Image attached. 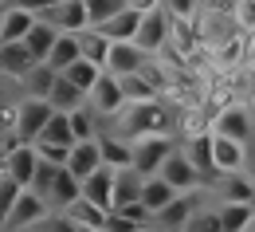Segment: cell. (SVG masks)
Wrapping results in <instances>:
<instances>
[{"label": "cell", "mask_w": 255, "mask_h": 232, "mask_svg": "<svg viewBox=\"0 0 255 232\" xmlns=\"http://www.w3.org/2000/svg\"><path fill=\"white\" fill-rule=\"evenodd\" d=\"M98 232H106V229H98Z\"/></svg>", "instance_id": "6f0895ef"}, {"label": "cell", "mask_w": 255, "mask_h": 232, "mask_svg": "<svg viewBox=\"0 0 255 232\" xmlns=\"http://www.w3.org/2000/svg\"><path fill=\"white\" fill-rule=\"evenodd\" d=\"M98 122H102V118H98L87 102H83L79 110H71V130H75V142H83V138H98Z\"/></svg>", "instance_id": "e575fe53"}, {"label": "cell", "mask_w": 255, "mask_h": 232, "mask_svg": "<svg viewBox=\"0 0 255 232\" xmlns=\"http://www.w3.org/2000/svg\"><path fill=\"white\" fill-rule=\"evenodd\" d=\"M98 150H102V162L114 169L122 166H133V142L129 138H122V134H98Z\"/></svg>", "instance_id": "d6986e66"}, {"label": "cell", "mask_w": 255, "mask_h": 232, "mask_svg": "<svg viewBox=\"0 0 255 232\" xmlns=\"http://www.w3.org/2000/svg\"><path fill=\"white\" fill-rule=\"evenodd\" d=\"M236 20H240L244 28H255V0H240V4H236Z\"/></svg>", "instance_id": "b9f144b4"}, {"label": "cell", "mask_w": 255, "mask_h": 232, "mask_svg": "<svg viewBox=\"0 0 255 232\" xmlns=\"http://www.w3.org/2000/svg\"><path fill=\"white\" fill-rule=\"evenodd\" d=\"M79 193H83V181H79V177H75V173L63 166V169H59V177L51 181V193H47V209H67V205L79 197Z\"/></svg>", "instance_id": "603a6c76"}, {"label": "cell", "mask_w": 255, "mask_h": 232, "mask_svg": "<svg viewBox=\"0 0 255 232\" xmlns=\"http://www.w3.org/2000/svg\"><path fill=\"white\" fill-rule=\"evenodd\" d=\"M102 71H106V67H98V63H91V59H83V55H79V59L63 71V75L75 83V87H79V91H83V95H87V91L98 83V75H102Z\"/></svg>", "instance_id": "d6a6232c"}, {"label": "cell", "mask_w": 255, "mask_h": 232, "mask_svg": "<svg viewBox=\"0 0 255 232\" xmlns=\"http://www.w3.org/2000/svg\"><path fill=\"white\" fill-rule=\"evenodd\" d=\"M83 197H91L95 205L110 209V205H114V166L102 162L95 173H87V177H83Z\"/></svg>", "instance_id": "4fadbf2b"}, {"label": "cell", "mask_w": 255, "mask_h": 232, "mask_svg": "<svg viewBox=\"0 0 255 232\" xmlns=\"http://www.w3.org/2000/svg\"><path fill=\"white\" fill-rule=\"evenodd\" d=\"M59 169H63V166H55V162H43V158H39V166H35V177H32V185H28V189H35L39 197L47 201V193H51V181L59 177Z\"/></svg>", "instance_id": "74e56055"}, {"label": "cell", "mask_w": 255, "mask_h": 232, "mask_svg": "<svg viewBox=\"0 0 255 232\" xmlns=\"http://www.w3.org/2000/svg\"><path fill=\"white\" fill-rule=\"evenodd\" d=\"M141 185H145V177H141L133 166L114 169V205H110V209H122V205L141 201Z\"/></svg>", "instance_id": "e0dca14e"}, {"label": "cell", "mask_w": 255, "mask_h": 232, "mask_svg": "<svg viewBox=\"0 0 255 232\" xmlns=\"http://www.w3.org/2000/svg\"><path fill=\"white\" fill-rule=\"evenodd\" d=\"M32 63H39L32 51H28V43L24 39H8V43H0V79H8V83H20Z\"/></svg>", "instance_id": "ba28073f"}, {"label": "cell", "mask_w": 255, "mask_h": 232, "mask_svg": "<svg viewBox=\"0 0 255 232\" xmlns=\"http://www.w3.org/2000/svg\"><path fill=\"white\" fill-rule=\"evenodd\" d=\"M157 173L169 181V185H173V189H177V193H189V189H200V185H204L200 169H196L189 158H185V150H173V154L161 162Z\"/></svg>", "instance_id": "52a82bcc"}, {"label": "cell", "mask_w": 255, "mask_h": 232, "mask_svg": "<svg viewBox=\"0 0 255 232\" xmlns=\"http://www.w3.org/2000/svg\"><path fill=\"white\" fill-rule=\"evenodd\" d=\"M20 189H24V185H16V181L0 169V232H4V225H8V213H12V205H16V197H20Z\"/></svg>", "instance_id": "8d00e7d4"}, {"label": "cell", "mask_w": 255, "mask_h": 232, "mask_svg": "<svg viewBox=\"0 0 255 232\" xmlns=\"http://www.w3.org/2000/svg\"><path fill=\"white\" fill-rule=\"evenodd\" d=\"M102 166V150H98V138H83V142H75L71 146V158H67V169L83 181L87 173H95Z\"/></svg>", "instance_id": "5bb4252c"}, {"label": "cell", "mask_w": 255, "mask_h": 232, "mask_svg": "<svg viewBox=\"0 0 255 232\" xmlns=\"http://www.w3.org/2000/svg\"><path fill=\"white\" fill-rule=\"evenodd\" d=\"M137 24H141V12L126 4L122 12H114L110 20H102L98 32L106 35V39H133V35H137Z\"/></svg>", "instance_id": "44dd1931"}, {"label": "cell", "mask_w": 255, "mask_h": 232, "mask_svg": "<svg viewBox=\"0 0 255 232\" xmlns=\"http://www.w3.org/2000/svg\"><path fill=\"white\" fill-rule=\"evenodd\" d=\"M133 232H149V229H145V225H137V229H133Z\"/></svg>", "instance_id": "c3c4849f"}, {"label": "cell", "mask_w": 255, "mask_h": 232, "mask_svg": "<svg viewBox=\"0 0 255 232\" xmlns=\"http://www.w3.org/2000/svg\"><path fill=\"white\" fill-rule=\"evenodd\" d=\"M0 43H4V32H0Z\"/></svg>", "instance_id": "db71d44e"}, {"label": "cell", "mask_w": 255, "mask_h": 232, "mask_svg": "<svg viewBox=\"0 0 255 232\" xmlns=\"http://www.w3.org/2000/svg\"><path fill=\"white\" fill-rule=\"evenodd\" d=\"M4 232H12V229H4Z\"/></svg>", "instance_id": "9f6ffc18"}, {"label": "cell", "mask_w": 255, "mask_h": 232, "mask_svg": "<svg viewBox=\"0 0 255 232\" xmlns=\"http://www.w3.org/2000/svg\"><path fill=\"white\" fill-rule=\"evenodd\" d=\"M161 4H165L173 16H181V20H189L192 12H196V0H161Z\"/></svg>", "instance_id": "60d3db41"}, {"label": "cell", "mask_w": 255, "mask_h": 232, "mask_svg": "<svg viewBox=\"0 0 255 232\" xmlns=\"http://www.w3.org/2000/svg\"><path fill=\"white\" fill-rule=\"evenodd\" d=\"M216 193H220V201H252V177L244 169L216 173Z\"/></svg>", "instance_id": "d4e9b609"}, {"label": "cell", "mask_w": 255, "mask_h": 232, "mask_svg": "<svg viewBox=\"0 0 255 232\" xmlns=\"http://www.w3.org/2000/svg\"><path fill=\"white\" fill-rule=\"evenodd\" d=\"M79 47H83V59L106 67V55H110V39L98 32V28H83L79 32Z\"/></svg>", "instance_id": "4dcf8cb0"}, {"label": "cell", "mask_w": 255, "mask_h": 232, "mask_svg": "<svg viewBox=\"0 0 255 232\" xmlns=\"http://www.w3.org/2000/svg\"><path fill=\"white\" fill-rule=\"evenodd\" d=\"M255 217V205L252 201H220V225L224 232H244Z\"/></svg>", "instance_id": "83f0119b"}, {"label": "cell", "mask_w": 255, "mask_h": 232, "mask_svg": "<svg viewBox=\"0 0 255 232\" xmlns=\"http://www.w3.org/2000/svg\"><path fill=\"white\" fill-rule=\"evenodd\" d=\"M63 213L71 217V221H75V225H79V229H102V225H106V217H110V209L95 205V201H91V197H83V193L71 201Z\"/></svg>", "instance_id": "ffe728a7"}, {"label": "cell", "mask_w": 255, "mask_h": 232, "mask_svg": "<svg viewBox=\"0 0 255 232\" xmlns=\"http://www.w3.org/2000/svg\"><path fill=\"white\" fill-rule=\"evenodd\" d=\"M252 142H255V122H252Z\"/></svg>", "instance_id": "816d5d0a"}, {"label": "cell", "mask_w": 255, "mask_h": 232, "mask_svg": "<svg viewBox=\"0 0 255 232\" xmlns=\"http://www.w3.org/2000/svg\"><path fill=\"white\" fill-rule=\"evenodd\" d=\"M35 146V154L43 158V162H55V166H67V158H71V146H63V142H32Z\"/></svg>", "instance_id": "ab89813d"}, {"label": "cell", "mask_w": 255, "mask_h": 232, "mask_svg": "<svg viewBox=\"0 0 255 232\" xmlns=\"http://www.w3.org/2000/svg\"><path fill=\"white\" fill-rule=\"evenodd\" d=\"M196 209H200V205H196V189H189V193H177V197L169 201V205L161 209V213L153 217V221H157L161 229H177V232H181V225L189 221V217L196 213Z\"/></svg>", "instance_id": "9a60e30c"}, {"label": "cell", "mask_w": 255, "mask_h": 232, "mask_svg": "<svg viewBox=\"0 0 255 232\" xmlns=\"http://www.w3.org/2000/svg\"><path fill=\"white\" fill-rule=\"evenodd\" d=\"M185 158L200 169V177H216V162H212V130L208 134H192L185 142Z\"/></svg>", "instance_id": "7402d4cb"}, {"label": "cell", "mask_w": 255, "mask_h": 232, "mask_svg": "<svg viewBox=\"0 0 255 232\" xmlns=\"http://www.w3.org/2000/svg\"><path fill=\"white\" fill-rule=\"evenodd\" d=\"M4 158H8V142L0 138V169H4Z\"/></svg>", "instance_id": "bcb514c9"}, {"label": "cell", "mask_w": 255, "mask_h": 232, "mask_svg": "<svg viewBox=\"0 0 255 232\" xmlns=\"http://www.w3.org/2000/svg\"><path fill=\"white\" fill-rule=\"evenodd\" d=\"M79 55H83L79 32H59V35H55V43H51V51H47V63L55 67V71H67Z\"/></svg>", "instance_id": "cb8c5ba5"}, {"label": "cell", "mask_w": 255, "mask_h": 232, "mask_svg": "<svg viewBox=\"0 0 255 232\" xmlns=\"http://www.w3.org/2000/svg\"><path fill=\"white\" fill-rule=\"evenodd\" d=\"M173 197H177V189H173V185H169L161 173L145 177V185H141V205H145L153 217H157V213H161V209H165V205H169Z\"/></svg>", "instance_id": "484cf974"}, {"label": "cell", "mask_w": 255, "mask_h": 232, "mask_svg": "<svg viewBox=\"0 0 255 232\" xmlns=\"http://www.w3.org/2000/svg\"><path fill=\"white\" fill-rule=\"evenodd\" d=\"M35 24V12H24V8H0V32H4V43L8 39H24Z\"/></svg>", "instance_id": "f1b7e54d"}, {"label": "cell", "mask_w": 255, "mask_h": 232, "mask_svg": "<svg viewBox=\"0 0 255 232\" xmlns=\"http://www.w3.org/2000/svg\"><path fill=\"white\" fill-rule=\"evenodd\" d=\"M244 232H255V217H252V225H248V229H244Z\"/></svg>", "instance_id": "7dc6e473"}, {"label": "cell", "mask_w": 255, "mask_h": 232, "mask_svg": "<svg viewBox=\"0 0 255 232\" xmlns=\"http://www.w3.org/2000/svg\"><path fill=\"white\" fill-rule=\"evenodd\" d=\"M35 166H39V154H35L32 142H16V146H8V158H4V173L16 181V185H32L35 177Z\"/></svg>", "instance_id": "9c48e42d"}, {"label": "cell", "mask_w": 255, "mask_h": 232, "mask_svg": "<svg viewBox=\"0 0 255 232\" xmlns=\"http://www.w3.org/2000/svg\"><path fill=\"white\" fill-rule=\"evenodd\" d=\"M169 32H173V12L161 4L153 12H141V24H137V35H133V43L145 51V55H157L169 47Z\"/></svg>", "instance_id": "3957f363"}, {"label": "cell", "mask_w": 255, "mask_h": 232, "mask_svg": "<svg viewBox=\"0 0 255 232\" xmlns=\"http://www.w3.org/2000/svg\"><path fill=\"white\" fill-rule=\"evenodd\" d=\"M43 213H47V201L39 197L35 189H20V197H16V205H12V213H8V225H4V229L28 232Z\"/></svg>", "instance_id": "30bf717a"}, {"label": "cell", "mask_w": 255, "mask_h": 232, "mask_svg": "<svg viewBox=\"0 0 255 232\" xmlns=\"http://www.w3.org/2000/svg\"><path fill=\"white\" fill-rule=\"evenodd\" d=\"M39 20H47V24L59 28V32H83V28H91L87 0H51V4L39 12Z\"/></svg>", "instance_id": "8992f818"}, {"label": "cell", "mask_w": 255, "mask_h": 232, "mask_svg": "<svg viewBox=\"0 0 255 232\" xmlns=\"http://www.w3.org/2000/svg\"><path fill=\"white\" fill-rule=\"evenodd\" d=\"M55 114V106L47 99H35V95H24V99L16 102V114H12V130L4 134V142L8 146H16V142H35L43 126H47V118Z\"/></svg>", "instance_id": "7a4b0ae2"}, {"label": "cell", "mask_w": 255, "mask_h": 232, "mask_svg": "<svg viewBox=\"0 0 255 232\" xmlns=\"http://www.w3.org/2000/svg\"><path fill=\"white\" fill-rule=\"evenodd\" d=\"M173 150L177 146L169 142V134H141V138H133V169L141 177H153Z\"/></svg>", "instance_id": "277c9868"}, {"label": "cell", "mask_w": 255, "mask_h": 232, "mask_svg": "<svg viewBox=\"0 0 255 232\" xmlns=\"http://www.w3.org/2000/svg\"><path fill=\"white\" fill-rule=\"evenodd\" d=\"M87 106L95 110L98 118H114V114L126 106V95H122V83H118V75L102 71V75H98V83L87 91Z\"/></svg>", "instance_id": "5b68a950"}, {"label": "cell", "mask_w": 255, "mask_h": 232, "mask_svg": "<svg viewBox=\"0 0 255 232\" xmlns=\"http://www.w3.org/2000/svg\"><path fill=\"white\" fill-rule=\"evenodd\" d=\"M244 154H248V142H240V138H228V134H216V130H212V162H216V173L244 169Z\"/></svg>", "instance_id": "7c38bea8"}, {"label": "cell", "mask_w": 255, "mask_h": 232, "mask_svg": "<svg viewBox=\"0 0 255 232\" xmlns=\"http://www.w3.org/2000/svg\"><path fill=\"white\" fill-rule=\"evenodd\" d=\"M55 35H59V28H51L47 20H39V16H35V24H32V32L24 35V43H28V51H32L35 59H47V51H51Z\"/></svg>", "instance_id": "f546056e"}, {"label": "cell", "mask_w": 255, "mask_h": 232, "mask_svg": "<svg viewBox=\"0 0 255 232\" xmlns=\"http://www.w3.org/2000/svg\"><path fill=\"white\" fill-rule=\"evenodd\" d=\"M181 232H224V225H220V205H216V209H196L189 221L181 225Z\"/></svg>", "instance_id": "d590c367"}, {"label": "cell", "mask_w": 255, "mask_h": 232, "mask_svg": "<svg viewBox=\"0 0 255 232\" xmlns=\"http://www.w3.org/2000/svg\"><path fill=\"white\" fill-rule=\"evenodd\" d=\"M55 79H59V71L47 63V59H39V63H32V71L16 83L24 95H35V99H47L51 95V87H55Z\"/></svg>", "instance_id": "ac0fdd59"}, {"label": "cell", "mask_w": 255, "mask_h": 232, "mask_svg": "<svg viewBox=\"0 0 255 232\" xmlns=\"http://www.w3.org/2000/svg\"><path fill=\"white\" fill-rule=\"evenodd\" d=\"M43 142H63V146H75V130H71V114H63V110H55L51 118H47V126H43V134H39ZM35 138V142H39Z\"/></svg>", "instance_id": "836d02e7"}, {"label": "cell", "mask_w": 255, "mask_h": 232, "mask_svg": "<svg viewBox=\"0 0 255 232\" xmlns=\"http://www.w3.org/2000/svg\"><path fill=\"white\" fill-rule=\"evenodd\" d=\"M252 75H255V67H252Z\"/></svg>", "instance_id": "11a10c76"}, {"label": "cell", "mask_w": 255, "mask_h": 232, "mask_svg": "<svg viewBox=\"0 0 255 232\" xmlns=\"http://www.w3.org/2000/svg\"><path fill=\"white\" fill-rule=\"evenodd\" d=\"M75 232H98V229H75Z\"/></svg>", "instance_id": "681fc988"}, {"label": "cell", "mask_w": 255, "mask_h": 232, "mask_svg": "<svg viewBox=\"0 0 255 232\" xmlns=\"http://www.w3.org/2000/svg\"><path fill=\"white\" fill-rule=\"evenodd\" d=\"M129 8H137V12H153V8H161V0H126Z\"/></svg>", "instance_id": "f6af8a7d"}, {"label": "cell", "mask_w": 255, "mask_h": 232, "mask_svg": "<svg viewBox=\"0 0 255 232\" xmlns=\"http://www.w3.org/2000/svg\"><path fill=\"white\" fill-rule=\"evenodd\" d=\"M252 205H255V181H252Z\"/></svg>", "instance_id": "f907efd6"}, {"label": "cell", "mask_w": 255, "mask_h": 232, "mask_svg": "<svg viewBox=\"0 0 255 232\" xmlns=\"http://www.w3.org/2000/svg\"><path fill=\"white\" fill-rule=\"evenodd\" d=\"M252 114L244 110V106H224L220 114H216V134H228V138H240V142H252Z\"/></svg>", "instance_id": "2e32d148"}, {"label": "cell", "mask_w": 255, "mask_h": 232, "mask_svg": "<svg viewBox=\"0 0 255 232\" xmlns=\"http://www.w3.org/2000/svg\"><path fill=\"white\" fill-rule=\"evenodd\" d=\"M244 173L255 181V142H248V154H244Z\"/></svg>", "instance_id": "ee69618b"}, {"label": "cell", "mask_w": 255, "mask_h": 232, "mask_svg": "<svg viewBox=\"0 0 255 232\" xmlns=\"http://www.w3.org/2000/svg\"><path fill=\"white\" fill-rule=\"evenodd\" d=\"M47 102L55 106V110H63V114H71V110H79L83 102H87V95L67 79L63 71H59V79H55V87H51V95H47Z\"/></svg>", "instance_id": "4316f807"}, {"label": "cell", "mask_w": 255, "mask_h": 232, "mask_svg": "<svg viewBox=\"0 0 255 232\" xmlns=\"http://www.w3.org/2000/svg\"><path fill=\"white\" fill-rule=\"evenodd\" d=\"M126 0H87V16H91V28H98L102 20H110L114 12H122Z\"/></svg>", "instance_id": "f35d334b"}, {"label": "cell", "mask_w": 255, "mask_h": 232, "mask_svg": "<svg viewBox=\"0 0 255 232\" xmlns=\"http://www.w3.org/2000/svg\"><path fill=\"white\" fill-rule=\"evenodd\" d=\"M47 4H51V0H4L0 8H24V12H35V16H39Z\"/></svg>", "instance_id": "7bdbcfd3"}, {"label": "cell", "mask_w": 255, "mask_h": 232, "mask_svg": "<svg viewBox=\"0 0 255 232\" xmlns=\"http://www.w3.org/2000/svg\"><path fill=\"white\" fill-rule=\"evenodd\" d=\"M141 63H145V51H141L133 39H110V55H106V71H110V75L141 71Z\"/></svg>", "instance_id": "8fae6325"}, {"label": "cell", "mask_w": 255, "mask_h": 232, "mask_svg": "<svg viewBox=\"0 0 255 232\" xmlns=\"http://www.w3.org/2000/svg\"><path fill=\"white\" fill-rule=\"evenodd\" d=\"M118 83H122V95H126V102H149L157 99V87L141 75V71H129V75H118Z\"/></svg>", "instance_id": "1f68e13d"}, {"label": "cell", "mask_w": 255, "mask_h": 232, "mask_svg": "<svg viewBox=\"0 0 255 232\" xmlns=\"http://www.w3.org/2000/svg\"><path fill=\"white\" fill-rule=\"evenodd\" d=\"M0 4H4V0H0Z\"/></svg>", "instance_id": "680465c9"}, {"label": "cell", "mask_w": 255, "mask_h": 232, "mask_svg": "<svg viewBox=\"0 0 255 232\" xmlns=\"http://www.w3.org/2000/svg\"><path fill=\"white\" fill-rule=\"evenodd\" d=\"M196 4H212V0H196Z\"/></svg>", "instance_id": "f5cc1de1"}, {"label": "cell", "mask_w": 255, "mask_h": 232, "mask_svg": "<svg viewBox=\"0 0 255 232\" xmlns=\"http://www.w3.org/2000/svg\"><path fill=\"white\" fill-rule=\"evenodd\" d=\"M114 134H122V138H141V134H165V126H169V118H165V106H161L157 99L149 102H126L114 118Z\"/></svg>", "instance_id": "6da1fadb"}]
</instances>
